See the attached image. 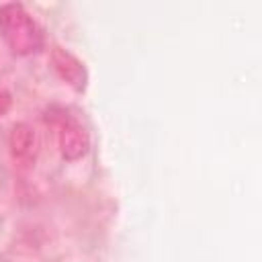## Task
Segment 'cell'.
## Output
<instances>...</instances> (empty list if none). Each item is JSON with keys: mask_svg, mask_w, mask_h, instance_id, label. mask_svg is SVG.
Wrapping results in <instances>:
<instances>
[{"mask_svg": "<svg viewBox=\"0 0 262 262\" xmlns=\"http://www.w3.org/2000/svg\"><path fill=\"white\" fill-rule=\"evenodd\" d=\"M0 37L14 55H33L43 47V31L18 2L0 6Z\"/></svg>", "mask_w": 262, "mask_h": 262, "instance_id": "1", "label": "cell"}, {"mask_svg": "<svg viewBox=\"0 0 262 262\" xmlns=\"http://www.w3.org/2000/svg\"><path fill=\"white\" fill-rule=\"evenodd\" d=\"M57 145H59L61 158H66L70 162L80 160L82 156L88 154V147H90L88 131L74 117L61 115L57 119Z\"/></svg>", "mask_w": 262, "mask_h": 262, "instance_id": "2", "label": "cell"}, {"mask_svg": "<svg viewBox=\"0 0 262 262\" xmlns=\"http://www.w3.org/2000/svg\"><path fill=\"white\" fill-rule=\"evenodd\" d=\"M8 147H10V156L16 162L33 164L35 158H37V151H39V139H37L35 129L27 123H16L10 129Z\"/></svg>", "mask_w": 262, "mask_h": 262, "instance_id": "3", "label": "cell"}, {"mask_svg": "<svg viewBox=\"0 0 262 262\" xmlns=\"http://www.w3.org/2000/svg\"><path fill=\"white\" fill-rule=\"evenodd\" d=\"M51 63H53L55 72L59 74V78L63 82H68L78 92L84 90V86H86V70L72 53H68L61 47H55L51 51Z\"/></svg>", "mask_w": 262, "mask_h": 262, "instance_id": "4", "label": "cell"}, {"mask_svg": "<svg viewBox=\"0 0 262 262\" xmlns=\"http://www.w3.org/2000/svg\"><path fill=\"white\" fill-rule=\"evenodd\" d=\"M10 104H12V98H10V94H8L6 90H0V117L8 113Z\"/></svg>", "mask_w": 262, "mask_h": 262, "instance_id": "5", "label": "cell"}]
</instances>
